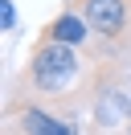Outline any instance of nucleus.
I'll return each instance as SVG.
<instances>
[{"label":"nucleus","instance_id":"obj_1","mask_svg":"<svg viewBox=\"0 0 131 135\" xmlns=\"http://www.w3.org/2000/svg\"><path fill=\"white\" fill-rule=\"evenodd\" d=\"M78 70H82L78 45L41 37L37 49H33V57H29L25 78H29V86H33L37 94H66V90L74 86V78H78Z\"/></svg>","mask_w":131,"mask_h":135},{"label":"nucleus","instance_id":"obj_2","mask_svg":"<svg viewBox=\"0 0 131 135\" xmlns=\"http://www.w3.org/2000/svg\"><path fill=\"white\" fill-rule=\"evenodd\" d=\"M70 4L86 17V25L102 41H115V37L127 33V21H131V4L127 0H70Z\"/></svg>","mask_w":131,"mask_h":135},{"label":"nucleus","instance_id":"obj_3","mask_svg":"<svg viewBox=\"0 0 131 135\" xmlns=\"http://www.w3.org/2000/svg\"><path fill=\"white\" fill-rule=\"evenodd\" d=\"M16 135H78V127L29 102V107H16Z\"/></svg>","mask_w":131,"mask_h":135},{"label":"nucleus","instance_id":"obj_4","mask_svg":"<svg viewBox=\"0 0 131 135\" xmlns=\"http://www.w3.org/2000/svg\"><path fill=\"white\" fill-rule=\"evenodd\" d=\"M41 37H49V41H66V45H78V49H82V45L94 37V29L86 25V17H82L74 4H66V8L41 29Z\"/></svg>","mask_w":131,"mask_h":135},{"label":"nucleus","instance_id":"obj_5","mask_svg":"<svg viewBox=\"0 0 131 135\" xmlns=\"http://www.w3.org/2000/svg\"><path fill=\"white\" fill-rule=\"evenodd\" d=\"M0 29H4V33L16 29V4L12 0H0Z\"/></svg>","mask_w":131,"mask_h":135},{"label":"nucleus","instance_id":"obj_6","mask_svg":"<svg viewBox=\"0 0 131 135\" xmlns=\"http://www.w3.org/2000/svg\"><path fill=\"white\" fill-rule=\"evenodd\" d=\"M8 135H12V131H8Z\"/></svg>","mask_w":131,"mask_h":135},{"label":"nucleus","instance_id":"obj_7","mask_svg":"<svg viewBox=\"0 0 131 135\" xmlns=\"http://www.w3.org/2000/svg\"><path fill=\"white\" fill-rule=\"evenodd\" d=\"M127 4H131V0H127Z\"/></svg>","mask_w":131,"mask_h":135}]
</instances>
